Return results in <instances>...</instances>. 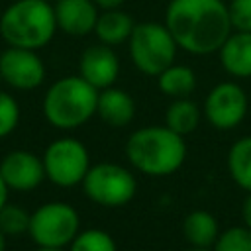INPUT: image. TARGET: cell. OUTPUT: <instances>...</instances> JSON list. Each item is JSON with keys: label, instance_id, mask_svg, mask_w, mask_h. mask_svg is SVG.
Returning a JSON list of instances; mask_svg holds the SVG:
<instances>
[{"label": "cell", "instance_id": "obj_31", "mask_svg": "<svg viewBox=\"0 0 251 251\" xmlns=\"http://www.w3.org/2000/svg\"><path fill=\"white\" fill-rule=\"evenodd\" d=\"M184 251H212V249H204V247H188Z\"/></svg>", "mask_w": 251, "mask_h": 251}, {"label": "cell", "instance_id": "obj_28", "mask_svg": "<svg viewBox=\"0 0 251 251\" xmlns=\"http://www.w3.org/2000/svg\"><path fill=\"white\" fill-rule=\"evenodd\" d=\"M8 194H10V188H8V184L4 182V178L0 175V210L8 204Z\"/></svg>", "mask_w": 251, "mask_h": 251}, {"label": "cell", "instance_id": "obj_30", "mask_svg": "<svg viewBox=\"0 0 251 251\" xmlns=\"http://www.w3.org/2000/svg\"><path fill=\"white\" fill-rule=\"evenodd\" d=\"M0 251H6V235L0 231Z\"/></svg>", "mask_w": 251, "mask_h": 251}, {"label": "cell", "instance_id": "obj_1", "mask_svg": "<svg viewBox=\"0 0 251 251\" xmlns=\"http://www.w3.org/2000/svg\"><path fill=\"white\" fill-rule=\"evenodd\" d=\"M163 24L178 49L194 57L218 53L233 31L224 0H169Z\"/></svg>", "mask_w": 251, "mask_h": 251}, {"label": "cell", "instance_id": "obj_21", "mask_svg": "<svg viewBox=\"0 0 251 251\" xmlns=\"http://www.w3.org/2000/svg\"><path fill=\"white\" fill-rule=\"evenodd\" d=\"M69 251H118L114 237L100 227L80 229L69 245Z\"/></svg>", "mask_w": 251, "mask_h": 251}, {"label": "cell", "instance_id": "obj_26", "mask_svg": "<svg viewBox=\"0 0 251 251\" xmlns=\"http://www.w3.org/2000/svg\"><path fill=\"white\" fill-rule=\"evenodd\" d=\"M241 218H243V226H247L251 229V192H247V196L241 204Z\"/></svg>", "mask_w": 251, "mask_h": 251}, {"label": "cell", "instance_id": "obj_27", "mask_svg": "<svg viewBox=\"0 0 251 251\" xmlns=\"http://www.w3.org/2000/svg\"><path fill=\"white\" fill-rule=\"evenodd\" d=\"M94 4L100 10H114V8H122L126 4V0H94Z\"/></svg>", "mask_w": 251, "mask_h": 251}, {"label": "cell", "instance_id": "obj_12", "mask_svg": "<svg viewBox=\"0 0 251 251\" xmlns=\"http://www.w3.org/2000/svg\"><path fill=\"white\" fill-rule=\"evenodd\" d=\"M78 75L94 88L102 90L114 86L120 76V59L114 47L106 43L88 45L78 59Z\"/></svg>", "mask_w": 251, "mask_h": 251}, {"label": "cell", "instance_id": "obj_19", "mask_svg": "<svg viewBox=\"0 0 251 251\" xmlns=\"http://www.w3.org/2000/svg\"><path fill=\"white\" fill-rule=\"evenodd\" d=\"M200 120H202V110L194 100H190V96L175 98L165 110V126L182 137L196 131Z\"/></svg>", "mask_w": 251, "mask_h": 251}, {"label": "cell", "instance_id": "obj_8", "mask_svg": "<svg viewBox=\"0 0 251 251\" xmlns=\"http://www.w3.org/2000/svg\"><path fill=\"white\" fill-rule=\"evenodd\" d=\"M45 178L61 188H71L82 182L90 169V155L82 141L76 137H59L51 141L43 155Z\"/></svg>", "mask_w": 251, "mask_h": 251}, {"label": "cell", "instance_id": "obj_22", "mask_svg": "<svg viewBox=\"0 0 251 251\" xmlns=\"http://www.w3.org/2000/svg\"><path fill=\"white\" fill-rule=\"evenodd\" d=\"M31 214L16 204H6L0 210V231L6 237H20L29 229Z\"/></svg>", "mask_w": 251, "mask_h": 251}, {"label": "cell", "instance_id": "obj_5", "mask_svg": "<svg viewBox=\"0 0 251 251\" xmlns=\"http://www.w3.org/2000/svg\"><path fill=\"white\" fill-rule=\"evenodd\" d=\"M127 51L133 67L141 75L157 76L176 61L178 45L165 24L147 20L135 24L127 39Z\"/></svg>", "mask_w": 251, "mask_h": 251}, {"label": "cell", "instance_id": "obj_4", "mask_svg": "<svg viewBox=\"0 0 251 251\" xmlns=\"http://www.w3.org/2000/svg\"><path fill=\"white\" fill-rule=\"evenodd\" d=\"M98 88L86 82L80 75L57 78L45 92L41 110L45 120L63 131L84 126L96 114Z\"/></svg>", "mask_w": 251, "mask_h": 251}, {"label": "cell", "instance_id": "obj_32", "mask_svg": "<svg viewBox=\"0 0 251 251\" xmlns=\"http://www.w3.org/2000/svg\"><path fill=\"white\" fill-rule=\"evenodd\" d=\"M249 102H251V92H249Z\"/></svg>", "mask_w": 251, "mask_h": 251}, {"label": "cell", "instance_id": "obj_33", "mask_svg": "<svg viewBox=\"0 0 251 251\" xmlns=\"http://www.w3.org/2000/svg\"><path fill=\"white\" fill-rule=\"evenodd\" d=\"M49 2H53V0H49Z\"/></svg>", "mask_w": 251, "mask_h": 251}, {"label": "cell", "instance_id": "obj_34", "mask_svg": "<svg viewBox=\"0 0 251 251\" xmlns=\"http://www.w3.org/2000/svg\"><path fill=\"white\" fill-rule=\"evenodd\" d=\"M0 82H2V78H0Z\"/></svg>", "mask_w": 251, "mask_h": 251}, {"label": "cell", "instance_id": "obj_25", "mask_svg": "<svg viewBox=\"0 0 251 251\" xmlns=\"http://www.w3.org/2000/svg\"><path fill=\"white\" fill-rule=\"evenodd\" d=\"M227 12L233 29L251 31V0H229Z\"/></svg>", "mask_w": 251, "mask_h": 251}, {"label": "cell", "instance_id": "obj_7", "mask_svg": "<svg viewBox=\"0 0 251 251\" xmlns=\"http://www.w3.org/2000/svg\"><path fill=\"white\" fill-rule=\"evenodd\" d=\"M80 231V216L75 206L55 200L31 212L27 235L37 247H69Z\"/></svg>", "mask_w": 251, "mask_h": 251}, {"label": "cell", "instance_id": "obj_3", "mask_svg": "<svg viewBox=\"0 0 251 251\" xmlns=\"http://www.w3.org/2000/svg\"><path fill=\"white\" fill-rule=\"evenodd\" d=\"M57 29L49 0H14L0 14V37L12 47L39 51L53 41Z\"/></svg>", "mask_w": 251, "mask_h": 251}, {"label": "cell", "instance_id": "obj_15", "mask_svg": "<svg viewBox=\"0 0 251 251\" xmlns=\"http://www.w3.org/2000/svg\"><path fill=\"white\" fill-rule=\"evenodd\" d=\"M222 69L233 78H251V31L233 29L222 43L220 51Z\"/></svg>", "mask_w": 251, "mask_h": 251}, {"label": "cell", "instance_id": "obj_24", "mask_svg": "<svg viewBox=\"0 0 251 251\" xmlns=\"http://www.w3.org/2000/svg\"><path fill=\"white\" fill-rule=\"evenodd\" d=\"M20 116H22V112H20L18 100L12 94L0 90V139L8 137L18 127Z\"/></svg>", "mask_w": 251, "mask_h": 251}, {"label": "cell", "instance_id": "obj_9", "mask_svg": "<svg viewBox=\"0 0 251 251\" xmlns=\"http://www.w3.org/2000/svg\"><path fill=\"white\" fill-rule=\"evenodd\" d=\"M249 94L235 80H224L210 88L204 100L206 122L220 131L237 127L249 112Z\"/></svg>", "mask_w": 251, "mask_h": 251}, {"label": "cell", "instance_id": "obj_13", "mask_svg": "<svg viewBox=\"0 0 251 251\" xmlns=\"http://www.w3.org/2000/svg\"><path fill=\"white\" fill-rule=\"evenodd\" d=\"M53 10L59 31L73 37L94 33V25L100 16V8L94 0H55Z\"/></svg>", "mask_w": 251, "mask_h": 251}, {"label": "cell", "instance_id": "obj_17", "mask_svg": "<svg viewBox=\"0 0 251 251\" xmlns=\"http://www.w3.org/2000/svg\"><path fill=\"white\" fill-rule=\"evenodd\" d=\"M182 235L190 243V247L212 249L220 235V224L212 212L192 210L182 220Z\"/></svg>", "mask_w": 251, "mask_h": 251}, {"label": "cell", "instance_id": "obj_18", "mask_svg": "<svg viewBox=\"0 0 251 251\" xmlns=\"http://www.w3.org/2000/svg\"><path fill=\"white\" fill-rule=\"evenodd\" d=\"M155 78H157L159 90L165 96H169L171 100H175V98H188L196 90V84H198L194 69L188 67V65H180V63L169 65Z\"/></svg>", "mask_w": 251, "mask_h": 251}, {"label": "cell", "instance_id": "obj_14", "mask_svg": "<svg viewBox=\"0 0 251 251\" xmlns=\"http://www.w3.org/2000/svg\"><path fill=\"white\" fill-rule=\"evenodd\" d=\"M96 116L110 127H124L135 118V100L124 88H102L98 90Z\"/></svg>", "mask_w": 251, "mask_h": 251}, {"label": "cell", "instance_id": "obj_29", "mask_svg": "<svg viewBox=\"0 0 251 251\" xmlns=\"http://www.w3.org/2000/svg\"><path fill=\"white\" fill-rule=\"evenodd\" d=\"M35 251H65V247H37Z\"/></svg>", "mask_w": 251, "mask_h": 251}, {"label": "cell", "instance_id": "obj_23", "mask_svg": "<svg viewBox=\"0 0 251 251\" xmlns=\"http://www.w3.org/2000/svg\"><path fill=\"white\" fill-rule=\"evenodd\" d=\"M212 251H251V229L247 226H231L220 231Z\"/></svg>", "mask_w": 251, "mask_h": 251}, {"label": "cell", "instance_id": "obj_10", "mask_svg": "<svg viewBox=\"0 0 251 251\" xmlns=\"http://www.w3.org/2000/svg\"><path fill=\"white\" fill-rule=\"evenodd\" d=\"M45 63L33 49L8 45L0 53V78L14 90H35L45 80Z\"/></svg>", "mask_w": 251, "mask_h": 251}, {"label": "cell", "instance_id": "obj_20", "mask_svg": "<svg viewBox=\"0 0 251 251\" xmlns=\"http://www.w3.org/2000/svg\"><path fill=\"white\" fill-rule=\"evenodd\" d=\"M226 165L231 180L245 192H251V135H243L231 143Z\"/></svg>", "mask_w": 251, "mask_h": 251}, {"label": "cell", "instance_id": "obj_11", "mask_svg": "<svg viewBox=\"0 0 251 251\" xmlns=\"http://www.w3.org/2000/svg\"><path fill=\"white\" fill-rule=\"evenodd\" d=\"M0 175L10 190L31 192L43 182L45 169L41 157H37L35 153L14 149L0 159Z\"/></svg>", "mask_w": 251, "mask_h": 251}, {"label": "cell", "instance_id": "obj_16", "mask_svg": "<svg viewBox=\"0 0 251 251\" xmlns=\"http://www.w3.org/2000/svg\"><path fill=\"white\" fill-rule=\"evenodd\" d=\"M135 24L137 22L133 20V16L122 8L100 10L98 22L94 25V33H96L100 43H106L110 47H118L122 43H127Z\"/></svg>", "mask_w": 251, "mask_h": 251}, {"label": "cell", "instance_id": "obj_2", "mask_svg": "<svg viewBox=\"0 0 251 251\" xmlns=\"http://www.w3.org/2000/svg\"><path fill=\"white\" fill-rule=\"evenodd\" d=\"M186 141L182 135L163 126H143L129 133L126 157L129 165L145 176H169L186 161Z\"/></svg>", "mask_w": 251, "mask_h": 251}, {"label": "cell", "instance_id": "obj_6", "mask_svg": "<svg viewBox=\"0 0 251 251\" xmlns=\"http://www.w3.org/2000/svg\"><path fill=\"white\" fill-rule=\"evenodd\" d=\"M80 184L86 198L102 208H122L129 204L137 192L133 173L124 165L108 161L90 165Z\"/></svg>", "mask_w": 251, "mask_h": 251}]
</instances>
